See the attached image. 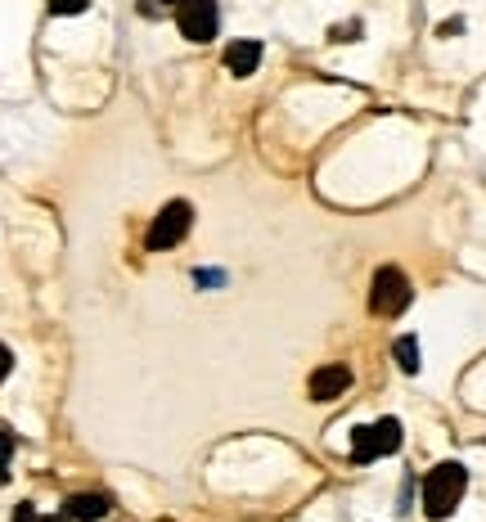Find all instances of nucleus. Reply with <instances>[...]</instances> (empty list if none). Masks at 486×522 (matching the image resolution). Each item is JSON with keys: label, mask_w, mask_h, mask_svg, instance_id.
Masks as SVG:
<instances>
[{"label": "nucleus", "mask_w": 486, "mask_h": 522, "mask_svg": "<svg viewBox=\"0 0 486 522\" xmlns=\"http://www.w3.org/2000/svg\"><path fill=\"white\" fill-rule=\"evenodd\" d=\"M464 491H468V468L446 459V464H437L423 477V513H428L432 522L450 518V513L459 509V500H464Z\"/></svg>", "instance_id": "1"}, {"label": "nucleus", "mask_w": 486, "mask_h": 522, "mask_svg": "<svg viewBox=\"0 0 486 522\" xmlns=\"http://www.w3.org/2000/svg\"><path fill=\"white\" fill-rule=\"evenodd\" d=\"M410 279L401 275L396 266H378L374 270V284H369V311L383 315V320H396V315L410 306Z\"/></svg>", "instance_id": "2"}, {"label": "nucleus", "mask_w": 486, "mask_h": 522, "mask_svg": "<svg viewBox=\"0 0 486 522\" xmlns=\"http://www.w3.org/2000/svg\"><path fill=\"white\" fill-rule=\"evenodd\" d=\"M401 450V419H378L351 432V459L356 464H374V459Z\"/></svg>", "instance_id": "3"}, {"label": "nucleus", "mask_w": 486, "mask_h": 522, "mask_svg": "<svg viewBox=\"0 0 486 522\" xmlns=\"http://www.w3.org/2000/svg\"><path fill=\"white\" fill-rule=\"evenodd\" d=\"M189 221H194V207H189L185 198L167 203L158 216H153V225H149V239H144V248H149V252H167V248H176V243L189 234Z\"/></svg>", "instance_id": "4"}, {"label": "nucleus", "mask_w": 486, "mask_h": 522, "mask_svg": "<svg viewBox=\"0 0 486 522\" xmlns=\"http://www.w3.org/2000/svg\"><path fill=\"white\" fill-rule=\"evenodd\" d=\"M176 27L185 41L203 45L221 27V9H216V0H176Z\"/></svg>", "instance_id": "5"}, {"label": "nucleus", "mask_w": 486, "mask_h": 522, "mask_svg": "<svg viewBox=\"0 0 486 522\" xmlns=\"http://www.w3.org/2000/svg\"><path fill=\"white\" fill-rule=\"evenodd\" d=\"M347 387H351V369L347 365H320L311 378H306V392H311V401H338Z\"/></svg>", "instance_id": "6"}, {"label": "nucleus", "mask_w": 486, "mask_h": 522, "mask_svg": "<svg viewBox=\"0 0 486 522\" xmlns=\"http://www.w3.org/2000/svg\"><path fill=\"white\" fill-rule=\"evenodd\" d=\"M261 63V41H234L225 45V68L234 72V77H252Z\"/></svg>", "instance_id": "7"}, {"label": "nucleus", "mask_w": 486, "mask_h": 522, "mask_svg": "<svg viewBox=\"0 0 486 522\" xmlns=\"http://www.w3.org/2000/svg\"><path fill=\"white\" fill-rule=\"evenodd\" d=\"M108 509H113L108 495H68V500H63V518H77V522H95V518H104Z\"/></svg>", "instance_id": "8"}, {"label": "nucleus", "mask_w": 486, "mask_h": 522, "mask_svg": "<svg viewBox=\"0 0 486 522\" xmlns=\"http://www.w3.org/2000/svg\"><path fill=\"white\" fill-rule=\"evenodd\" d=\"M392 356H396V365H401L405 374H419V338H414V333H405V338H396Z\"/></svg>", "instance_id": "9"}, {"label": "nucleus", "mask_w": 486, "mask_h": 522, "mask_svg": "<svg viewBox=\"0 0 486 522\" xmlns=\"http://www.w3.org/2000/svg\"><path fill=\"white\" fill-rule=\"evenodd\" d=\"M9 455H14V437L0 428V486L9 482Z\"/></svg>", "instance_id": "10"}, {"label": "nucleus", "mask_w": 486, "mask_h": 522, "mask_svg": "<svg viewBox=\"0 0 486 522\" xmlns=\"http://www.w3.org/2000/svg\"><path fill=\"white\" fill-rule=\"evenodd\" d=\"M90 0H50V14H81Z\"/></svg>", "instance_id": "11"}, {"label": "nucleus", "mask_w": 486, "mask_h": 522, "mask_svg": "<svg viewBox=\"0 0 486 522\" xmlns=\"http://www.w3.org/2000/svg\"><path fill=\"white\" fill-rule=\"evenodd\" d=\"M329 36H333V41H356V36H360V23H356V18H351V23H338Z\"/></svg>", "instance_id": "12"}, {"label": "nucleus", "mask_w": 486, "mask_h": 522, "mask_svg": "<svg viewBox=\"0 0 486 522\" xmlns=\"http://www.w3.org/2000/svg\"><path fill=\"white\" fill-rule=\"evenodd\" d=\"M9 369H14V351H9L5 342H0V383L9 378Z\"/></svg>", "instance_id": "13"}, {"label": "nucleus", "mask_w": 486, "mask_h": 522, "mask_svg": "<svg viewBox=\"0 0 486 522\" xmlns=\"http://www.w3.org/2000/svg\"><path fill=\"white\" fill-rule=\"evenodd\" d=\"M14 522H36V509H32V504H18V509H14Z\"/></svg>", "instance_id": "14"}, {"label": "nucleus", "mask_w": 486, "mask_h": 522, "mask_svg": "<svg viewBox=\"0 0 486 522\" xmlns=\"http://www.w3.org/2000/svg\"><path fill=\"white\" fill-rule=\"evenodd\" d=\"M437 32H441V36H455V32H464V18H450V23H441Z\"/></svg>", "instance_id": "15"}, {"label": "nucleus", "mask_w": 486, "mask_h": 522, "mask_svg": "<svg viewBox=\"0 0 486 522\" xmlns=\"http://www.w3.org/2000/svg\"><path fill=\"white\" fill-rule=\"evenodd\" d=\"M36 522H63V513H59V518H36Z\"/></svg>", "instance_id": "16"}, {"label": "nucleus", "mask_w": 486, "mask_h": 522, "mask_svg": "<svg viewBox=\"0 0 486 522\" xmlns=\"http://www.w3.org/2000/svg\"><path fill=\"white\" fill-rule=\"evenodd\" d=\"M162 5H171V0H162Z\"/></svg>", "instance_id": "17"}]
</instances>
